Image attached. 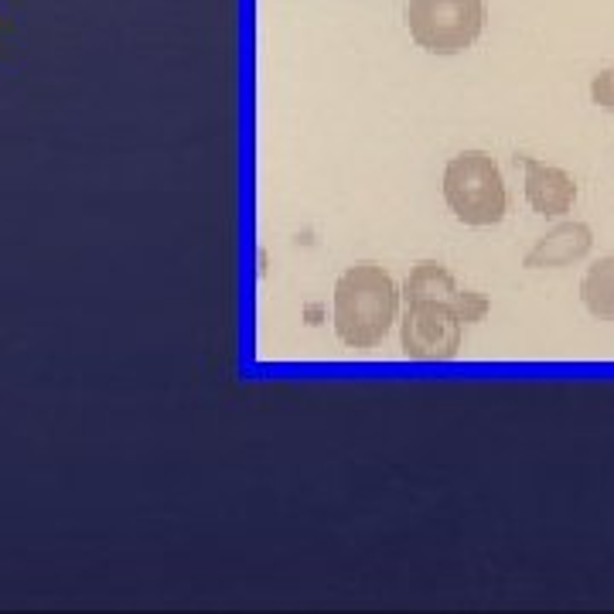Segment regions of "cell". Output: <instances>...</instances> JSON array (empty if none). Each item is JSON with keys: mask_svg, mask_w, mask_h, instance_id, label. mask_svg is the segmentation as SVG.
Wrapping results in <instances>:
<instances>
[{"mask_svg": "<svg viewBox=\"0 0 614 614\" xmlns=\"http://www.w3.org/2000/svg\"><path fill=\"white\" fill-rule=\"evenodd\" d=\"M591 103L614 113V69H604L601 76L591 79Z\"/></svg>", "mask_w": 614, "mask_h": 614, "instance_id": "obj_8", "label": "cell"}, {"mask_svg": "<svg viewBox=\"0 0 614 614\" xmlns=\"http://www.w3.org/2000/svg\"><path fill=\"white\" fill-rule=\"evenodd\" d=\"M406 28L423 52L461 55L485 31V0H410Z\"/></svg>", "mask_w": 614, "mask_h": 614, "instance_id": "obj_4", "label": "cell"}, {"mask_svg": "<svg viewBox=\"0 0 614 614\" xmlns=\"http://www.w3.org/2000/svg\"><path fill=\"white\" fill-rule=\"evenodd\" d=\"M400 348L406 359L447 362L458 359L464 325H478L488 314V297L461 290L444 263L420 260L403 284Z\"/></svg>", "mask_w": 614, "mask_h": 614, "instance_id": "obj_1", "label": "cell"}, {"mask_svg": "<svg viewBox=\"0 0 614 614\" xmlns=\"http://www.w3.org/2000/svg\"><path fill=\"white\" fill-rule=\"evenodd\" d=\"M580 301L601 321H614V256L597 260L580 280Z\"/></svg>", "mask_w": 614, "mask_h": 614, "instance_id": "obj_7", "label": "cell"}, {"mask_svg": "<svg viewBox=\"0 0 614 614\" xmlns=\"http://www.w3.org/2000/svg\"><path fill=\"white\" fill-rule=\"evenodd\" d=\"M594 250V232L587 222H560L546 236L536 239V246L526 253L522 267L526 270H560L570 263L584 260Z\"/></svg>", "mask_w": 614, "mask_h": 614, "instance_id": "obj_5", "label": "cell"}, {"mask_svg": "<svg viewBox=\"0 0 614 614\" xmlns=\"http://www.w3.org/2000/svg\"><path fill=\"white\" fill-rule=\"evenodd\" d=\"M526 168V202L536 215H567L577 202V185L563 168L536 157H516Z\"/></svg>", "mask_w": 614, "mask_h": 614, "instance_id": "obj_6", "label": "cell"}, {"mask_svg": "<svg viewBox=\"0 0 614 614\" xmlns=\"http://www.w3.org/2000/svg\"><path fill=\"white\" fill-rule=\"evenodd\" d=\"M400 311V290L376 263L348 267L335 284V335L348 348H376Z\"/></svg>", "mask_w": 614, "mask_h": 614, "instance_id": "obj_2", "label": "cell"}, {"mask_svg": "<svg viewBox=\"0 0 614 614\" xmlns=\"http://www.w3.org/2000/svg\"><path fill=\"white\" fill-rule=\"evenodd\" d=\"M444 202L464 226H499L509 212L502 171L492 154L464 151L444 168Z\"/></svg>", "mask_w": 614, "mask_h": 614, "instance_id": "obj_3", "label": "cell"}]
</instances>
